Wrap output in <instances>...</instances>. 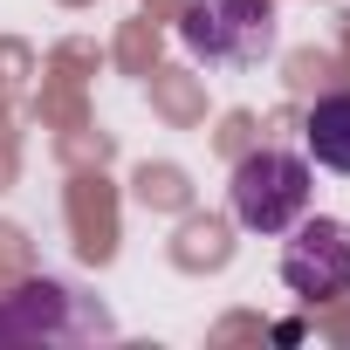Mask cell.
<instances>
[{
  "label": "cell",
  "instance_id": "1",
  "mask_svg": "<svg viewBox=\"0 0 350 350\" xmlns=\"http://www.w3.org/2000/svg\"><path fill=\"white\" fill-rule=\"evenodd\" d=\"M117 336L110 309L96 295H76L69 282H14L0 295V343H21V350H69V343H103Z\"/></svg>",
  "mask_w": 350,
  "mask_h": 350
},
{
  "label": "cell",
  "instance_id": "2",
  "mask_svg": "<svg viewBox=\"0 0 350 350\" xmlns=\"http://www.w3.org/2000/svg\"><path fill=\"white\" fill-rule=\"evenodd\" d=\"M227 200H234V220H241L247 234L275 241V234H288V227L309 213V200H316V172H309L302 151L261 144V151H247V158L234 165Z\"/></svg>",
  "mask_w": 350,
  "mask_h": 350
},
{
  "label": "cell",
  "instance_id": "3",
  "mask_svg": "<svg viewBox=\"0 0 350 350\" xmlns=\"http://www.w3.org/2000/svg\"><path fill=\"white\" fill-rule=\"evenodd\" d=\"M179 49L206 69H254L275 55V0H193L179 14Z\"/></svg>",
  "mask_w": 350,
  "mask_h": 350
},
{
  "label": "cell",
  "instance_id": "4",
  "mask_svg": "<svg viewBox=\"0 0 350 350\" xmlns=\"http://www.w3.org/2000/svg\"><path fill=\"white\" fill-rule=\"evenodd\" d=\"M282 282H288V295H302V302H336V295H350V220L302 213V220L288 227V247H282Z\"/></svg>",
  "mask_w": 350,
  "mask_h": 350
},
{
  "label": "cell",
  "instance_id": "5",
  "mask_svg": "<svg viewBox=\"0 0 350 350\" xmlns=\"http://www.w3.org/2000/svg\"><path fill=\"white\" fill-rule=\"evenodd\" d=\"M302 158L323 165V172H336V179H350V90H336V96H323V103L309 110V124H302Z\"/></svg>",
  "mask_w": 350,
  "mask_h": 350
}]
</instances>
